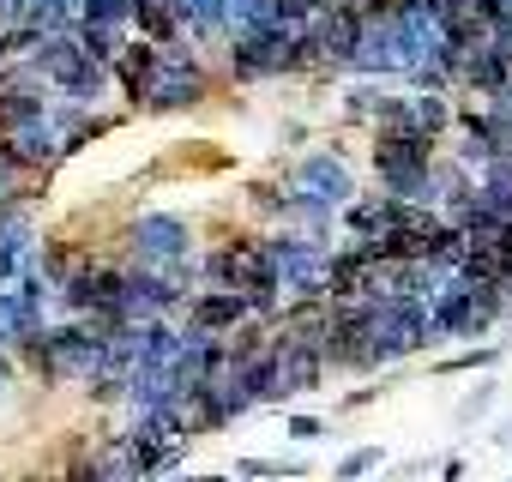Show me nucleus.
I'll use <instances>...</instances> for the list:
<instances>
[{
  "label": "nucleus",
  "mask_w": 512,
  "mask_h": 482,
  "mask_svg": "<svg viewBox=\"0 0 512 482\" xmlns=\"http://www.w3.org/2000/svg\"><path fill=\"white\" fill-rule=\"evenodd\" d=\"M241 320H247V296L241 290H217V296H199L193 302V326L199 332H211V326H229L235 332Z\"/></svg>",
  "instance_id": "nucleus-2"
},
{
  "label": "nucleus",
  "mask_w": 512,
  "mask_h": 482,
  "mask_svg": "<svg viewBox=\"0 0 512 482\" xmlns=\"http://www.w3.org/2000/svg\"><path fill=\"white\" fill-rule=\"evenodd\" d=\"M500 356H506L500 344H482V350H458V356H446V362H440V374H458V368H494Z\"/></svg>",
  "instance_id": "nucleus-3"
},
{
  "label": "nucleus",
  "mask_w": 512,
  "mask_h": 482,
  "mask_svg": "<svg viewBox=\"0 0 512 482\" xmlns=\"http://www.w3.org/2000/svg\"><path fill=\"white\" fill-rule=\"evenodd\" d=\"M368 470H380V446H356V452L332 470V482H356V476H368Z\"/></svg>",
  "instance_id": "nucleus-4"
},
{
  "label": "nucleus",
  "mask_w": 512,
  "mask_h": 482,
  "mask_svg": "<svg viewBox=\"0 0 512 482\" xmlns=\"http://www.w3.org/2000/svg\"><path fill=\"white\" fill-rule=\"evenodd\" d=\"M506 482H512V476H506Z\"/></svg>",
  "instance_id": "nucleus-9"
},
{
  "label": "nucleus",
  "mask_w": 512,
  "mask_h": 482,
  "mask_svg": "<svg viewBox=\"0 0 512 482\" xmlns=\"http://www.w3.org/2000/svg\"><path fill=\"white\" fill-rule=\"evenodd\" d=\"M494 440H500V446H512V428H506V434H494Z\"/></svg>",
  "instance_id": "nucleus-8"
},
{
  "label": "nucleus",
  "mask_w": 512,
  "mask_h": 482,
  "mask_svg": "<svg viewBox=\"0 0 512 482\" xmlns=\"http://www.w3.org/2000/svg\"><path fill=\"white\" fill-rule=\"evenodd\" d=\"M284 434H290V440H302V446H314V440H326V422H320V416H290V422H284Z\"/></svg>",
  "instance_id": "nucleus-5"
},
{
  "label": "nucleus",
  "mask_w": 512,
  "mask_h": 482,
  "mask_svg": "<svg viewBox=\"0 0 512 482\" xmlns=\"http://www.w3.org/2000/svg\"><path fill=\"white\" fill-rule=\"evenodd\" d=\"M440 476H446V482H464V458H446V464H440Z\"/></svg>",
  "instance_id": "nucleus-7"
},
{
  "label": "nucleus",
  "mask_w": 512,
  "mask_h": 482,
  "mask_svg": "<svg viewBox=\"0 0 512 482\" xmlns=\"http://www.w3.org/2000/svg\"><path fill=\"white\" fill-rule=\"evenodd\" d=\"M157 67H163V55L151 49V43H127V55H121V85H127V97L139 103V97H151V85H157Z\"/></svg>",
  "instance_id": "nucleus-1"
},
{
  "label": "nucleus",
  "mask_w": 512,
  "mask_h": 482,
  "mask_svg": "<svg viewBox=\"0 0 512 482\" xmlns=\"http://www.w3.org/2000/svg\"><path fill=\"white\" fill-rule=\"evenodd\" d=\"M488 404H494V386H482V392H470V398L458 404V422H476V416H482Z\"/></svg>",
  "instance_id": "nucleus-6"
}]
</instances>
